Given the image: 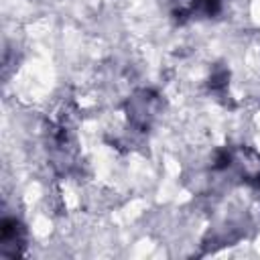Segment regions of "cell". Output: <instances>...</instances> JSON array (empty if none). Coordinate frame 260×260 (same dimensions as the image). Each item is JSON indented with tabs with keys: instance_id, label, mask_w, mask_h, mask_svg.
Segmentation results:
<instances>
[{
	"instance_id": "6da1fadb",
	"label": "cell",
	"mask_w": 260,
	"mask_h": 260,
	"mask_svg": "<svg viewBox=\"0 0 260 260\" xmlns=\"http://www.w3.org/2000/svg\"><path fill=\"white\" fill-rule=\"evenodd\" d=\"M217 2L219 0H195L197 6H203L205 8V12H215L217 10Z\"/></svg>"
}]
</instances>
